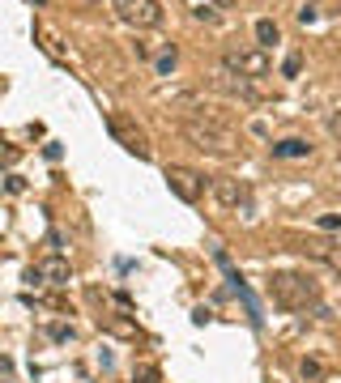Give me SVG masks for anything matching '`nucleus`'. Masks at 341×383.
Listing matches in <instances>:
<instances>
[{
  "instance_id": "nucleus-17",
  "label": "nucleus",
  "mask_w": 341,
  "mask_h": 383,
  "mask_svg": "<svg viewBox=\"0 0 341 383\" xmlns=\"http://www.w3.org/2000/svg\"><path fill=\"white\" fill-rule=\"evenodd\" d=\"M299 68H303V60H299V56H286V64H282V72H286V77H299Z\"/></svg>"
},
{
  "instance_id": "nucleus-2",
  "label": "nucleus",
  "mask_w": 341,
  "mask_h": 383,
  "mask_svg": "<svg viewBox=\"0 0 341 383\" xmlns=\"http://www.w3.org/2000/svg\"><path fill=\"white\" fill-rule=\"evenodd\" d=\"M269 294L282 311H311V306H320V286L307 273H273Z\"/></svg>"
},
{
  "instance_id": "nucleus-4",
  "label": "nucleus",
  "mask_w": 341,
  "mask_h": 383,
  "mask_svg": "<svg viewBox=\"0 0 341 383\" xmlns=\"http://www.w3.org/2000/svg\"><path fill=\"white\" fill-rule=\"evenodd\" d=\"M111 9L124 26H133V30H154V26H162L158 0H111Z\"/></svg>"
},
{
  "instance_id": "nucleus-20",
  "label": "nucleus",
  "mask_w": 341,
  "mask_h": 383,
  "mask_svg": "<svg viewBox=\"0 0 341 383\" xmlns=\"http://www.w3.org/2000/svg\"><path fill=\"white\" fill-rule=\"evenodd\" d=\"M111 328L119 332V337H133V324H124V320H111Z\"/></svg>"
},
{
  "instance_id": "nucleus-11",
  "label": "nucleus",
  "mask_w": 341,
  "mask_h": 383,
  "mask_svg": "<svg viewBox=\"0 0 341 383\" xmlns=\"http://www.w3.org/2000/svg\"><path fill=\"white\" fill-rule=\"evenodd\" d=\"M273 158H311V145L299 141V137H286L273 145Z\"/></svg>"
},
{
  "instance_id": "nucleus-9",
  "label": "nucleus",
  "mask_w": 341,
  "mask_h": 383,
  "mask_svg": "<svg viewBox=\"0 0 341 383\" xmlns=\"http://www.w3.org/2000/svg\"><path fill=\"white\" fill-rule=\"evenodd\" d=\"M299 251H311V255H320V260L341 277V239H311V243H303Z\"/></svg>"
},
{
  "instance_id": "nucleus-3",
  "label": "nucleus",
  "mask_w": 341,
  "mask_h": 383,
  "mask_svg": "<svg viewBox=\"0 0 341 383\" xmlns=\"http://www.w3.org/2000/svg\"><path fill=\"white\" fill-rule=\"evenodd\" d=\"M222 68L243 77V81H260V77H269V51L264 47H226L222 51Z\"/></svg>"
},
{
  "instance_id": "nucleus-22",
  "label": "nucleus",
  "mask_w": 341,
  "mask_h": 383,
  "mask_svg": "<svg viewBox=\"0 0 341 383\" xmlns=\"http://www.w3.org/2000/svg\"><path fill=\"white\" fill-rule=\"evenodd\" d=\"M235 5V0H213V9H231Z\"/></svg>"
},
{
  "instance_id": "nucleus-18",
  "label": "nucleus",
  "mask_w": 341,
  "mask_h": 383,
  "mask_svg": "<svg viewBox=\"0 0 341 383\" xmlns=\"http://www.w3.org/2000/svg\"><path fill=\"white\" fill-rule=\"evenodd\" d=\"M329 132H333V137H337V141H341V107H337V111H333V115H329Z\"/></svg>"
},
{
  "instance_id": "nucleus-5",
  "label": "nucleus",
  "mask_w": 341,
  "mask_h": 383,
  "mask_svg": "<svg viewBox=\"0 0 341 383\" xmlns=\"http://www.w3.org/2000/svg\"><path fill=\"white\" fill-rule=\"evenodd\" d=\"M213 196L231 213H248L252 209V188H248V179H239V175H217L213 179Z\"/></svg>"
},
{
  "instance_id": "nucleus-21",
  "label": "nucleus",
  "mask_w": 341,
  "mask_h": 383,
  "mask_svg": "<svg viewBox=\"0 0 341 383\" xmlns=\"http://www.w3.org/2000/svg\"><path fill=\"white\" fill-rule=\"evenodd\" d=\"M320 226L324 230H341V217H320Z\"/></svg>"
},
{
  "instance_id": "nucleus-6",
  "label": "nucleus",
  "mask_w": 341,
  "mask_h": 383,
  "mask_svg": "<svg viewBox=\"0 0 341 383\" xmlns=\"http://www.w3.org/2000/svg\"><path fill=\"white\" fill-rule=\"evenodd\" d=\"M166 188L175 192L184 204H197L205 196V175L192 166H166Z\"/></svg>"
},
{
  "instance_id": "nucleus-7",
  "label": "nucleus",
  "mask_w": 341,
  "mask_h": 383,
  "mask_svg": "<svg viewBox=\"0 0 341 383\" xmlns=\"http://www.w3.org/2000/svg\"><path fill=\"white\" fill-rule=\"evenodd\" d=\"M107 132L124 145L128 153H137V158H150V145H145V132L128 119V115H107Z\"/></svg>"
},
{
  "instance_id": "nucleus-10",
  "label": "nucleus",
  "mask_w": 341,
  "mask_h": 383,
  "mask_svg": "<svg viewBox=\"0 0 341 383\" xmlns=\"http://www.w3.org/2000/svg\"><path fill=\"white\" fill-rule=\"evenodd\" d=\"M213 86L222 90V94H231V98L256 102V90H252V81H243V77H235V72H222V77H213Z\"/></svg>"
},
{
  "instance_id": "nucleus-13",
  "label": "nucleus",
  "mask_w": 341,
  "mask_h": 383,
  "mask_svg": "<svg viewBox=\"0 0 341 383\" xmlns=\"http://www.w3.org/2000/svg\"><path fill=\"white\" fill-rule=\"evenodd\" d=\"M158 379H162V371L154 362H137L133 366V383H158Z\"/></svg>"
},
{
  "instance_id": "nucleus-19",
  "label": "nucleus",
  "mask_w": 341,
  "mask_h": 383,
  "mask_svg": "<svg viewBox=\"0 0 341 383\" xmlns=\"http://www.w3.org/2000/svg\"><path fill=\"white\" fill-rule=\"evenodd\" d=\"M303 379H320V362H303Z\"/></svg>"
},
{
  "instance_id": "nucleus-12",
  "label": "nucleus",
  "mask_w": 341,
  "mask_h": 383,
  "mask_svg": "<svg viewBox=\"0 0 341 383\" xmlns=\"http://www.w3.org/2000/svg\"><path fill=\"white\" fill-rule=\"evenodd\" d=\"M282 39V30H277V21H269V17H260L256 21V47H273Z\"/></svg>"
},
{
  "instance_id": "nucleus-1",
  "label": "nucleus",
  "mask_w": 341,
  "mask_h": 383,
  "mask_svg": "<svg viewBox=\"0 0 341 383\" xmlns=\"http://www.w3.org/2000/svg\"><path fill=\"white\" fill-rule=\"evenodd\" d=\"M184 137L197 145L201 153H222V158L239 149L235 124L222 119L217 111H192V115H184Z\"/></svg>"
},
{
  "instance_id": "nucleus-15",
  "label": "nucleus",
  "mask_w": 341,
  "mask_h": 383,
  "mask_svg": "<svg viewBox=\"0 0 341 383\" xmlns=\"http://www.w3.org/2000/svg\"><path fill=\"white\" fill-rule=\"evenodd\" d=\"M47 337H52V341H72V328H64V324H52V328H47Z\"/></svg>"
},
{
  "instance_id": "nucleus-14",
  "label": "nucleus",
  "mask_w": 341,
  "mask_h": 383,
  "mask_svg": "<svg viewBox=\"0 0 341 383\" xmlns=\"http://www.w3.org/2000/svg\"><path fill=\"white\" fill-rule=\"evenodd\" d=\"M21 162V149H13L9 141H0V166H17Z\"/></svg>"
},
{
  "instance_id": "nucleus-8",
  "label": "nucleus",
  "mask_w": 341,
  "mask_h": 383,
  "mask_svg": "<svg viewBox=\"0 0 341 383\" xmlns=\"http://www.w3.org/2000/svg\"><path fill=\"white\" fill-rule=\"evenodd\" d=\"M26 277H30V281H47V286H64V281L72 277V268H68L64 255H47V260H39Z\"/></svg>"
},
{
  "instance_id": "nucleus-16",
  "label": "nucleus",
  "mask_w": 341,
  "mask_h": 383,
  "mask_svg": "<svg viewBox=\"0 0 341 383\" xmlns=\"http://www.w3.org/2000/svg\"><path fill=\"white\" fill-rule=\"evenodd\" d=\"M170 68H175V47H170V51H162V56H158V72H170Z\"/></svg>"
}]
</instances>
